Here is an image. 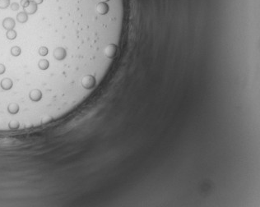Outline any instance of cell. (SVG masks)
Wrapping results in <instances>:
<instances>
[{
    "mask_svg": "<svg viewBox=\"0 0 260 207\" xmlns=\"http://www.w3.org/2000/svg\"><path fill=\"white\" fill-rule=\"evenodd\" d=\"M2 26L6 31L12 30L16 27V21L12 17H6V18H4L3 22H2Z\"/></svg>",
    "mask_w": 260,
    "mask_h": 207,
    "instance_id": "cell-1",
    "label": "cell"
},
{
    "mask_svg": "<svg viewBox=\"0 0 260 207\" xmlns=\"http://www.w3.org/2000/svg\"><path fill=\"white\" fill-rule=\"evenodd\" d=\"M24 9V12H26L28 15H33V14H35L36 12H37V10H38V5L33 1H30V4L27 7V8H23Z\"/></svg>",
    "mask_w": 260,
    "mask_h": 207,
    "instance_id": "cell-2",
    "label": "cell"
},
{
    "mask_svg": "<svg viewBox=\"0 0 260 207\" xmlns=\"http://www.w3.org/2000/svg\"><path fill=\"white\" fill-rule=\"evenodd\" d=\"M16 21L21 23V24H24L27 21H28V14L26 12H21L17 13L16 17Z\"/></svg>",
    "mask_w": 260,
    "mask_h": 207,
    "instance_id": "cell-3",
    "label": "cell"
},
{
    "mask_svg": "<svg viewBox=\"0 0 260 207\" xmlns=\"http://www.w3.org/2000/svg\"><path fill=\"white\" fill-rule=\"evenodd\" d=\"M10 54L12 57L14 58H17L21 54V49L20 46H17V45H15L11 48L10 49Z\"/></svg>",
    "mask_w": 260,
    "mask_h": 207,
    "instance_id": "cell-4",
    "label": "cell"
},
{
    "mask_svg": "<svg viewBox=\"0 0 260 207\" xmlns=\"http://www.w3.org/2000/svg\"><path fill=\"white\" fill-rule=\"evenodd\" d=\"M16 37H17V32L12 29V30H8L6 32V38L8 39V40H16Z\"/></svg>",
    "mask_w": 260,
    "mask_h": 207,
    "instance_id": "cell-5",
    "label": "cell"
},
{
    "mask_svg": "<svg viewBox=\"0 0 260 207\" xmlns=\"http://www.w3.org/2000/svg\"><path fill=\"white\" fill-rule=\"evenodd\" d=\"M10 6V0H0V9H6Z\"/></svg>",
    "mask_w": 260,
    "mask_h": 207,
    "instance_id": "cell-6",
    "label": "cell"
},
{
    "mask_svg": "<svg viewBox=\"0 0 260 207\" xmlns=\"http://www.w3.org/2000/svg\"><path fill=\"white\" fill-rule=\"evenodd\" d=\"M10 8H11L12 11L15 12V11H17L20 7H19V4H17V3H12V4H10Z\"/></svg>",
    "mask_w": 260,
    "mask_h": 207,
    "instance_id": "cell-7",
    "label": "cell"
},
{
    "mask_svg": "<svg viewBox=\"0 0 260 207\" xmlns=\"http://www.w3.org/2000/svg\"><path fill=\"white\" fill-rule=\"evenodd\" d=\"M30 4V0H21V5L23 8H27Z\"/></svg>",
    "mask_w": 260,
    "mask_h": 207,
    "instance_id": "cell-8",
    "label": "cell"
},
{
    "mask_svg": "<svg viewBox=\"0 0 260 207\" xmlns=\"http://www.w3.org/2000/svg\"><path fill=\"white\" fill-rule=\"evenodd\" d=\"M33 1H34V2H35V3L37 4V5H39V4H42L44 0H33Z\"/></svg>",
    "mask_w": 260,
    "mask_h": 207,
    "instance_id": "cell-9",
    "label": "cell"
}]
</instances>
